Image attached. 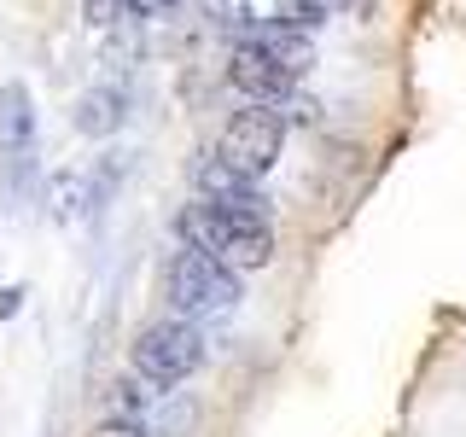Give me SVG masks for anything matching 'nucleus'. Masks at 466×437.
<instances>
[{
	"label": "nucleus",
	"mask_w": 466,
	"mask_h": 437,
	"mask_svg": "<svg viewBox=\"0 0 466 437\" xmlns=\"http://www.w3.org/2000/svg\"><path fill=\"white\" fill-rule=\"evenodd\" d=\"M164 291H169V310L175 315H222L233 310V298H239V274L228 269L222 257H210V251H175L169 262V274H164Z\"/></svg>",
	"instance_id": "nucleus-1"
},
{
	"label": "nucleus",
	"mask_w": 466,
	"mask_h": 437,
	"mask_svg": "<svg viewBox=\"0 0 466 437\" xmlns=\"http://www.w3.org/2000/svg\"><path fill=\"white\" fill-rule=\"evenodd\" d=\"M198 361H204V344H198V327H187V320H152L135 339V373L152 391L181 385Z\"/></svg>",
	"instance_id": "nucleus-2"
},
{
	"label": "nucleus",
	"mask_w": 466,
	"mask_h": 437,
	"mask_svg": "<svg viewBox=\"0 0 466 437\" xmlns=\"http://www.w3.org/2000/svg\"><path fill=\"white\" fill-rule=\"evenodd\" d=\"M280 146H286V117L274 111V106H245V111H233L228 117V128H222V146H216V158H228L239 175H268L274 169V158H280Z\"/></svg>",
	"instance_id": "nucleus-3"
},
{
	"label": "nucleus",
	"mask_w": 466,
	"mask_h": 437,
	"mask_svg": "<svg viewBox=\"0 0 466 437\" xmlns=\"http://www.w3.org/2000/svg\"><path fill=\"white\" fill-rule=\"evenodd\" d=\"M228 82L239 87L245 99H257V106H280V99H291V87H298V76L291 70H280L268 53L257 47V41H239L228 58Z\"/></svg>",
	"instance_id": "nucleus-4"
},
{
	"label": "nucleus",
	"mask_w": 466,
	"mask_h": 437,
	"mask_svg": "<svg viewBox=\"0 0 466 437\" xmlns=\"http://www.w3.org/2000/svg\"><path fill=\"white\" fill-rule=\"evenodd\" d=\"M216 257H222L233 274L268 269V262H274V228L268 222H245V216H228V233H222V245H216Z\"/></svg>",
	"instance_id": "nucleus-5"
},
{
	"label": "nucleus",
	"mask_w": 466,
	"mask_h": 437,
	"mask_svg": "<svg viewBox=\"0 0 466 437\" xmlns=\"http://www.w3.org/2000/svg\"><path fill=\"white\" fill-rule=\"evenodd\" d=\"M29 146H35V106H29V87L6 82L0 87V152L29 158Z\"/></svg>",
	"instance_id": "nucleus-6"
},
{
	"label": "nucleus",
	"mask_w": 466,
	"mask_h": 437,
	"mask_svg": "<svg viewBox=\"0 0 466 437\" xmlns=\"http://www.w3.org/2000/svg\"><path fill=\"white\" fill-rule=\"evenodd\" d=\"M257 47L274 58L280 70H291V76H303V70L315 65V47H309V29H291V24H262L257 29Z\"/></svg>",
	"instance_id": "nucleus-7"
},
{
	"label": "nucleus",
	"mask_w": 466,
	"mask_h": 437,
	"mask_svg": "<svg viewBox=\"0 0 466 437\" xmlns=\"http://www.w3.org/2000/svg\"><path fill=\"white\" fill-rule=\"evenodd\" d=\"M70 123H76L87 140L116 135V128H123V94H116V87H87L76 99V117H70Z\"/></svg>",
	"instance_id": "nucleus-8"
},
{
	"label": "nucleus",
	"mask_w": 466,
	"mask_h": 437,
	"mask_svg": "<svg viewBox=\"0 0 466 437\" xmlns=\"http://www.w3.org/2000/svg\"><path fill=\"white\" fill-rule=\"evenodd\" d=\"M99 204H106V198H94V187H87L82 175H58V181H53V222H58V228L94 222Z\"/></svg>",
	"instance_id": "nucleus-9"
},
{
	"label": "nucleus",
	"mask_w": 466,
	"mask_h": 437,
	"mask_svg": "<svg viewBox=\"0 0 466 437\" xmlns=\"http://www.w3.org/2000/svg\"><path fill=\"white\" fill-rule=\"evenodd\" d=\"M157 397V391H140L135 385V379H116V385H111V420H128V426H140V420H146V402H152Z\"/></svg>",
	"instance_id": "nucleus-10"
},
{
	"label": "nucleus",
	"mask_w": 466,
	"mask_h": 437,
	"mask_svg": "<svg viewBox=\"0 0 466 437\" xmlns=\"http://www.w3.org/2000/svg\"><path fill=\"white\" fill-rule=\"evenodd\" d=\"M123 12H128L123 0H82V18L94 24V29H111L116 18H123Z\"/></svg>",
	"instance_id": "nucleus-11"
},
{
	"label": "nucleus",
	"mask_w": 466,
	"mask_h": 437,
	"mask_svg": "<svg viewBox=\"0 0 466 437\" xmlns=\"http://www.w3.org/2000/svg\"><path fill=\"white\" fill-rule=\"evenodd\" d=\"M274 111H280L286 123H315V117H320V106H315V99H303V94H291V99H280V106H274Z\"/></svg>",
	"instance_id": "nucleus-12"
},
{
	"label": "nucleus",
	"mask_w": 466,
	"mask_h": 437,
	"mask_svg": "<svg viewBox=\"0 0 466 437\" xmlns=\"http://www.w3.org/2000/svg\"><path fill=\"white\" fill-rule=\"evenodd\" d=\"M94 437H146V426H128V420H99Z\"/></svg>",
	"instance_id": "nucleus-13"
},
{
	"label": "nucleus",
	"mask_w": 466,
	"mask_h": 437,
	"mask_svg": "<svg viewBox=\"0 0 466 437\" xmlns=\"http://www.w3.org/2000/svg\"><path fill=\"white\" fill-rule=\"evenodd\" d=\"M204 6H210L222 24H239V18H245V0H204Z\"/></svg>",
	"instance_id": "nucleus-14"
},
{
	"label": "nucleus",
	"mask_w": 466,
	"mask_h": 437,
	"mask_svg": "<svg viewBox=\"0 0 466 437\" xmlns=\"http://www.w3.org/2000/svg\"><path fill=\"white\" fill-rule=\"evenodd\" d=\"M128 12H135V18H157V12H169L175 0H123Z\"/></svg>",
	"instance_id": "nucleus-15"
},
{
	"label": "nucleus",
	"mask_w": 466,
	"mask_h": 437,
	"mask_svg": "<svg viewBox=\"0 0 466 437\" xmlns=\"http://www.w3.org/2000/svg\"><path fill=\"white\" fill-rule=\"evenodd\" d=\"M18 310H24V291L18 286H0V320H12Z\"/></svg>",
	"instance_id": "nucleus-16"
}]
</instances>
